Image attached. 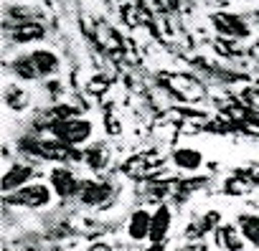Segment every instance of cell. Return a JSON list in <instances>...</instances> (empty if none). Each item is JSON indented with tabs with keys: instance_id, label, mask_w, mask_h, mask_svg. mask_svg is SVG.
I'll return each instance as SVG.
<instances>
[{
	"instance_id": "cell-16",
	"label": "cell",
	"mask_w": 259,
	"mask_h": 251,
	"mask_svg": "<svg viewBox=\"0 0 259 251\" xmlns=\"http://www.w3.org/2000/svg\"><path fill=\"white\" fill-rule=\"evenodd\" d=\"M6 104H8L11 109L21 112V109H26V104H28V94H26L21 86L11 84V86H6Z\"/></svg>"
},
{
	"instance_id": "cell-19",
	"label": "cell",
	"mask_w": 259,
	"mask_h": 251,
	"mask_svg": "<svg viewBox=\"0 0 259 251\" xmlns=\"http://www.w3.org/2000/svg\"><path fill=\"white\" fill-rule=\"evenodd\" d=\"M213 3H249V0H213Z\"/></svg>"
},
{
	"instance_id": "cell-17",
	"label": "cell",
	"mask_w": 259,
	"mask_h": 251,
	"mask_svg": "<svg viewBox=\"0 0 259 251\" xmlns=\"http://www.w3.org/2000/svg\"><path fill=\"white\" fill-rule=\"evenodd\" d=\"M84 163H87L92 170L104 168V163H107V150H104V145H94V147H89V150L84 153Z\"/></svg>"
},
{
	"instance_id": "cell-8",
	"label": "cell",
	"mask_w": 259,
	"mask_h": 251,
	"mask_svg": "<svg viewBox=\"0 0 259 251\" xmlns=\"http://www.w3.org/2000/svg\"><path fill=\"white\" fill-rule=\"evenodd\" d=\"M33 175H36L33 165H26V163H13V165L3 173V193L8 195V193L21 190L23 185H28V183L33 180Z\"/></svg>"
},
{
	"instance_id": "cell-3",
	"label": "cell",
	"mask_w": 259,
	"mask_h": 251,
	"mask_svg": "<svg viewBox=\"0 0 259 251\" xmlns=\"http://www.w3.org/2000/svg\"><path fill=\"white\" fill-rule=\"evenodd\" d=\"M49 130H51V135H54L56 140H61V142H66V145H71V147L84 145V142L92 137V132H94L92 122H89V119H81V117L54 119V122L49 124Z\"/></svg>"
},
{
	"instance_id": "cell-12",
	"label": "cell",
	"mask_w": 259,
	"mask_h": 251,
	"mask_svg": "<svg viewBox=\"0 0 259 251\" xmlns=\"http://www.w3.org/2000/svg\"><path fill=\"white\" fill-rule=\"evenodd\" d=\"M150 223H153V213L148 211H135L133 216H130V223H127V233L133 241H145L150 236Z\"/></svg>"
},
{
	"instance_id": "cell-14",
	"label": "cell",
	"mask_w": 259,
	"mask_h": 251,
	"mask_svg": "<svg viewBox=\"0 0 259 251\" xmlns=\"http://www.w3.org/2000/svg\"><path fill=\"white\" fill-rule=\"evenodd\" d=\"M236 226L244 233L246 243L259 246V213H239L236 216Z\"/></svg>"
},
{
	"instance_id": "cell-15",
	"label": "cell",
	"mask_w": 259,
	"mask_h": 251,
	"mask_svg": "<svg viewBox=\"0 0 259 251\" xmlns=\"http://www.w3.org/2000/svg\"><path fill=\"white\" fill-rule=\"evenodd\" d=\"M216 228H219V213H216V211H211V213H206L203 218H198L196 223H191V226H188V238H201L203 233L216 231Z\"/></svg>"
},
{
	"instance_id": "cell-1",
	"label": "cell",
	"mask_w": 259,
	"mask_h": 251,
	"mask_svg": "<svg viewBox=\"0 0 259 251\" xmlns=\"http://www.w3.org/2000/svg\"><path fill=\"white\" fill-rule=\"evenodd\" d=\"M11 71L21 81H41V79H49L59 71V56L54 51H46V48L26 51V54L13 59Z\"/></svg>"
},
{
	"instance_id": "cell-20",
	"label": "cell",
	"mask_w": 259,
	"mask_h": 251,
	"mask_svg": "<svg viewBox=\"0 0 259 251\" xmlns=\"http://www.w3.org/2000/svg\"><path fill=\"white\" fill-rule=\"evenodd\" d=\"M148 251H160V243H155V248H148Z\"/></svg>"
},
{
	"instance_id": "cell-11",
	"label": "cell",
	"mask_w": 259,
	"mask_h": 251,
	"mask_svg": "<svg viewBox=\"0 0 259 251\" xmlns=\"http://www.w3.org/2000/svg\"><path fill=\"white\" fill-rule=\"evenodd\" d=\"M170 223H173V216H170V208L168 206H158L155 213H153V223H150V241L153 243H163L168 231H170Z\"/></svg>"
},
{
	"instance_id": "cell-6",
	"label": "cell",
	"mask_w": 259,
	"mask_h": 251,
	"mask_svg": "<svg viewBox=\"0 0 259 251\" xmlns=\"http://www.w3.org/2000/svg\"><path fill=\"white\" fill-rule=\"evenodd\" d=\"M112 198H114V185L104 180H81V190L76 200L87 208H107Z\"/></svg>"
},
{
	"instance_id": "cell-10",
	"label": "cell",
	"mask_w": 259,
	"mask_h": 251,
	"mask_svg": "<svg viewBox=\"0 0 259 251\" xmlns=\"http://www.w3.org/2000/svg\"><path fill=\"white\" fill-rule=\"evenodd\" d=\"M44 36H46V28L38 23V21H21V23H16L13 26V31H11V38L16 41V43H33V41H44Z\"/></svg>"
},
{
	"instance_id": "cell-13",
	"label": "cell",
	"mask_w": 259,
	"mask_h": 251,
	"mask_svg": "<svg viewBox=\"0 0 259 251\" xmlns=\"http://www.w3.org/2000/svg\"><path fill=\"white\" fill-rule=\"evenodd\" d=\"M173 163H176V168L193 173L203 165V155L196 147H178V150H173Z\"/></svg>"
},
{
	"instance_id": "cell-5",
	"label": "cell",
	"mask_w": 259,
	"mask_h": 251,
	"mask_svg": "<svg viewBox=\"0 0 259 251\" xmlns=\"http://www.w3.org/2000/svg\"><path fill=\"white\" fill-rule=\"evenodd\" d=\"M51 203V188L44 183H28L16 193L6 195V206H21V208H46Z\"/></svg>"
},
{
	"instance_id": "cell-2",
	"label": "cell",
	"mask_w": 259,
	"mask_h": 251,
	"mask_svg": "<svg viewBox=\"0 0 259 251\" xmlns=\"http://www.w3.org/2000/svg\"><path fill=\"white\" fill-rule=\"evenodd\" d=\"M21 150L38 158V160H49V163H76L84 160V153L74 150L71 145L61 142V140H38V137H26L21 140Z\"/></svg>"
},
{
	"instance_id": "cell-18",
	"label": "cell",
	"mask_w": 259,
	"mask_h": 251,
	"mask_svg": "<svg viewBox=\"0 0 259 251\" xmlns=\"http://www.w3.org/2000/svg\"><path fill=\"white\" fill-rule=\"evenodd\" d=\"M178 251H208L203 243H188V246H183V248H178Z\"/></svg>"
},
{
	"instance_id": "cell-4",
	"label": "cell",
	"mask_w": 259,
	"mask_h": 251,
	"mask_svg": "<svg viewBox=\"0 0 259 251\" xmlns=\"http://www.w3.org/2000/svg\"><path fill=\"white\" fill-rule=\"evenodd\" d=\"M211 18V26L219 36L229 38V41H244L251 36V26L246 23L244 16L239 13H231V11H216L208 16Z\"/></svg>"
},
{
	"instance_id": "cell-9",
	"label": "cell",
	"mask_w": 259,
	"mask_h": 251,
	"mask_svg": "<svg viewBox=\"0 0 259 251\" xmlns=\"http://www.w3.org/2000/svg\"><path fill=\"white\" fill-rule=\"evenodd\" d=\"M213 236H216V246L221 251H244V246H246V238H244V233L239 231L236 223L219 226L213 231Z\"/></svg>"
},
{
	"instance_id": "cell-7",
	"label": "cell",
	"mask_w": 259,
	"mask_h": 251,
	"mask_svg": "<svg viewBox=\"0 0 259 251\" xmlns=\"http://www.w3.org/2000/svg\"><path fill=\"white\" fill-rule=\"evenodd\" d=\"M49 183L54 188V195L61 198V200H74L79 198V190H81V180L74 175V170L59 165L49 173Z\"/></svg>"
}]
</instances>
